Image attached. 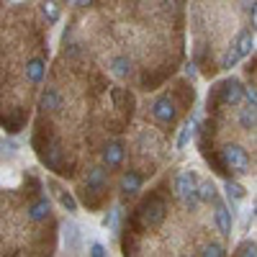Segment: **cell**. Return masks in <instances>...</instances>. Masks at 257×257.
<instances>
[{"label":"cell","mask_w":257,"mask_h":257,"mask_svg":"<svg viewBox=\"0 0 257 257\" xmlns=\"http://www.w3.org/2000/svg\"><path fill=\"white\" fill-rule=\"evenodd\" d=\"M175 196L178 201L183 203V208L188 211H196L198 208V178L190 173V170H183V173H178L175 178Z\"/></svg>","instance_id":"1"},{"label":"cell","mask_w":257,"mask_h":257,"mask_svg":"<svg viewBox=\"0 0 257 257\" xmlns=\"http://www.w3.org/2000/svg\"><path fill=\"white\" fill-rule=\"evenodd\" d=\"M224 162L239 175L249 173V155H247V149L239 147V144H226L224 147Z\"/></svg>","instance_id":"2"},{"label":"cell","mask_w":257,"mask_h":257,"mask_svg":"<svg viewBox=\"0 0 257 257\" xmlns=\"http://www.w3.org/2000/svg\"><path fill=\"white\" fill-rule=\"evenodd\" d=\"M167 216V206L162 198H152V201H147L144 208H142V219L147 226H160Z\"/></svg>","instance_id":"3"},{"label":"cell","mask_w":257,"mask_h":257,"mask_svg":"<svg viewBox=\"0 0 257 257\" xmlns=\"http://www.w3.org/2000/svg\"><path fill=\"white\" fill-rule=\"evenodd\" d=\"M152 116L160 121V123H173L178 118V108H175V100L170 95H162L152 103Z\"/></svg>","instance_id":"4"},{"label":"cell","mask_w":257,"mask_h":257,"mask_svg":"<svg viewBox=\"0 0 257 257\" xmlns=\"http://www.w3.org/2000/svg\"><path fill=\"white\" fill-rule=\"evenodd\" d=\"M213 219H216V226H219V231L224 234V237H231V231H234V211H229V206L221 201V198H216L213 201Z\"/></svg>","instance_id":"5"},{"label":"cell","mask_w":257,"mask_h":257,"mask_svg":"<svg viewBox=\"0 0 257 257\" xmlns=\"http://www.w3.org/2000/svg\"><path fill=\"white\" fill-rule=\"evenodd\" d=\"M244 100V85L239 80H226L221 88V103L224 105H239Z\"/></svg>","instance_id":"6"},{"label":"cell","mask_w":257,"mask_h":257,"mask_svg":"<svg viewBox=\"0 0 257 257\" xmlns=\"http://www.w3.org/2000/svg\"><path fill=\"white\" fill-rule=\"evenodd\" d=\"M123 155H126V149H123V144L121 142H108L103 147V165L108 167V170H113V167H121V162H123Z\"/></svg>","instance_id":"7"},{"label":"cell","mask_w":257,"mask_h":257,"mask_svg":"<svg viewBox=\"0 0 257 257\" xmlns=\"http://www.w3.org/2000/svg\"><path fill=\"white\" fill-rule=\"evenodd\" d=\"M142 185H144V178L137 173V170H126V173L121 175L118 190L123 193V196H137V193L142 190Z\"/></svg>","instance_id":"8"},{"label":"cell","mask_w":257,"mask_h":257,"mask_svg":"<svg viewBox=\"0 0 257 257\" xmlns=\"http://www.w3.org/2000/svg\"><path fill=\"white\" fill-rule=\"evenodd\" d=\"M49 213H52V201L47 196H41L39 201H34L29 206V219L31 221H44V219H49Z\"/></svg>","instance_id":"9"},{"label":"cell","mask_w":257,"mask_h":257,"mask_svg":"<svg viewBox=\"0 0 257 257\" xmlns=\"http://www.w3.org/2000/svg\"><path fill=\"white\" fill-rule=\"evenodd\" d=\"M44 72H47V67H44V59L41 57H34V59L26 62V80L29 82L39 85L41 80H44Z\"/></svg>","instance_id":"10"},{"label":"cell","mask_w":257,"mask_h":257,"mask_svg":"<svg viewBox=\"0 0 257 257\" xmlns=\"http://www.w3.org/2000/svg\"><path fill=\"white\" fill-rule=\"evenodd\" d=\"M105 185H108V173H105V167H93L88 170V188L100 193L105 190Z\"/></svg>","instance_id":"11"},{"label":"cell","mask_w":257,"mask_h":257,"mask_svg":"<svg viewBox=\"0 0 257 257\" xmlns=\"http://www.w3.org/2000/svg\"><path fill=\"white\" fill-rule=\"evenodd\" d=\"M196 126H198V121H196V118H188V121L183 123L180 134H178V142H175V147H178V149H185V147L190 144V139L196 137Z\"/></svg>","instance_id":"12"},{"label":"cell","mask_w":257,"mask_h":257,"mask_svg":"<svg viewBox=\"0 0 257 257\" xmlns=\"http://www.w3.org/2000/svg\"><path fill=\"white\" fill-rule=\"evenodd\" d=\"M216 198H219L216 183H213V180H201L198 183V201L201 203H213Z\"/></svg>","instance_id":"13"},{"label":"cell","mask_w":257,"mask_h":257,"mask_svg":"<svg viewBox=\"0 0 257 257\" xmlns=\"http://www.w3.org/2000/svg\"><path fill=\"white\" fill-rule=\"evenodd\" d=\"M39 105H41V108H47V111H59V108H62V95H59L54 88H47L44 93H41Z\"/></svg>","instance_id":"14"},{"label":"cell","mask_w":257,"mask_h":257,"mask_svg":"<svg viewBox=\"0 0 257 257\" xmlns=\"http://www.w3.org/2000/svg\"><path fill=\"white\" fill-rule=\"evenodd\" d=\"M108 67H111V72H113L116 77H128V75H132V59L123 57V54H121V57H113Z\"/></svg>","instance_id":"15"},{"label":"cell","mask_w":257,"mask_h":257,"mask_svg":"<svg viewBox=\"0 0 257 257\" xmlns=\"http://www.w3.org/2000/svg\"><path fill=\"white\" fill-rule=\"evenodd\" d=\"M224 190H226V198H229L231 203L247 198V188L239 185V183H234V180H226V183H224Z\"/></svg>","instance_id":"16"},{"label":"cell","mask_w":257,"mask_h":257,"mask_svg":"<svg viewBox=\"0 0 257 257\" xmlns=\"http://www.w3.org/2000/svg\"><path fill=\"white\" fill-rule=\"evenodd\" d=\"M41 13H44L47 24H57L59 16H62V8H59L57 0H44V3H41Z\"/></svg>","instance_id":"17"},{"label":"cell","mask_w":257,"mask_h":257,"mask_svg":"<svg viewBox=\"0 0 257 257\" xmlns=\"http://www.w3.org/2000/svg\"><path fill=\"white\" fill-rule=\"evenodd\" d=\"M64 244H67V249H77V244H80V229L75 224L64 226Z\"/></svg>","instance_id":"18"},{"label":"cell","mask_w":257,"mask_h":257,"mask_svg":"<svg viewBox=\"0 0 257 257\" xmlns=\"http://www.w3.org/2000/svg\"><path fill=\"white\" fill-rule=\"evenodd\" d=\"M239 123L242 128H247V132H252L254 123H257V116H254V105H244L242 113H239Z\"/></svg>","instance_id":"19"},{"label":"cell","mask_w":257,"mask_h":257,"mask_svg":"<svg viewBox=\"0 0 257 257\" xmlns=\"http://www.w3.org/2000/svg\"><path fill=\"white\" fill-rule=\"evenodd\" d=\"M118 224H121V208L113 206V208L108 211V216H105V229H111V231L116 234V231H118Z\"/></svg>","instance_id":"20"},{"label":"cell","mask_w":257,"mask_h":257,"mask_svg":"<svg viewBox=\"0 0 257 257\" xmlns=\"http://www.w3.org/2000/svg\"><path fill=\"white\" fill-rule=\"evenodd\" d=\"M54 193H57V198H59V203H62L64 208H67V211H77V203H75V198L70 196L67 190H62V188H57V185H54Z\"/></svg>","instance_id":"21"},{"label":"cell","mask_w":257,"mask_h":257,"mask_svg":"<svg viewBox=\"0 0 257 257\" xmlns=\"http://www.w3.org/2000/svg\"><path fill=\"white\" fill-rule=\"evenodd\" d=\"M201 254H203V257H224V254H226V249H224L221 244H206Z\"/></svg>","instance_id":"22"},{"label":"cell","mask_w":257,"mask_h":257,"mask_svg":"<svg viewBox=\"0 0 257 257\" xmlns=\"http://www.w3.org/2000/svg\"><path fill=\"white\" fill-rule=\"evenodd\" d=\"M93 257H105V254H108V249H105L100 242H95V244H90V249H88Z\"/></svg>","instance_id":"23"},{"label":"cell","mask_w":257,"mask_h":257,"mask_svg":"<svg viewBox=\"0 0 257 257\" xmlns=\"http://www.w3.org/2000/svg\"><path fill=\"white\" fill-rule=\"evenodd\" d=\"M244 100H247V105H254L257 108V90L254 88H244Z\"/></svg>","instance_id":"24"},{"label":"cell","mask_w":257,"mask_h":257,"mask_svg":"<svg viewBox=\"0 0 257 257\" xmlns=\"http://www.w3.org/2000/svg\"><path fill=\"white\" fill-rule=\"evenodd\" d=\"M237 254H254V242H244V244L237 249Z\"/></svg>","instance_id":"25"},{"label":"cell","mask_w":257,"mask_h":257,"mask_svg":"<svg viewBox=\"0 0 257 257\" xmlns=\"http://www.w3.org/2000/svg\"><path fill=\"white\" fill-rule=\"evenodd\" d=\"M72 3H75L77 8H88V6H93V0H72Z\"/></svg>","instance_id":"26"}]
</instances>
